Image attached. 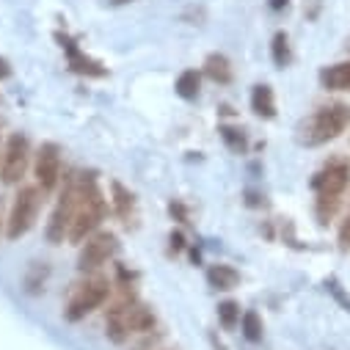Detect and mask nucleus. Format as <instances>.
Instances as JSON below:
<instances>
[{"instance_id": "f257e3e1", "label": "nucleus", "mask_w": 350, "mask_h": 350, "mask_svg": "<svg viewBox=\"0 0 350 350\" xmlns=\"http://www.w3.org/2000/svg\"><path fill=\"white\" fill-rule=\"evenodd\" d=\"M105 213H108V204L97 185V177L94 174H83L77 183V210H75V221L69 229V240L85 243L105 221Z\"/></svg>"}, {"instance_id": "f03ea898", "label": "nucleus", "mask_w": 350, "mask_h": 350, "mask_svg": "<svg viewBox=\"0 0 350 350\" xmlns=\"http://www.w3.org/2000/svg\"><path fill=\"white\" fill-rule=\"evenodd\" d=\"M350 124V105L345 103H334V105H325L320 108L317 113L309 116V122L304 124V144L309 146H320V144H328L334 138H339Z\"/></svg>"}, {"instance_id": "7ed1b4c3", "label": "nucleus", "mask_w": 350, "mask_h": 350, "mask_svg": "<svg viewBox=\"0 0 350 350\" xmlns=\"http://www.w3.org/2000/svg\"><path fill=\"white\" fill-rule=\"evenodd\" d=\"M39 207H42V191L36 185L20 188L17 196H14L12 213L6 218V237L9 240H20L23 234H28L33 229V224H36Z\"/></svg>"}, {"instance_id": "20e7f679", "label": "nucleus", "mask_w": 350, "mask_h": 350, "mask_svg": "<svg viewBox=\"0 0 350 350\" xmlns=\"http://www.w3.org/2000/svg\"><path fill=\"white\" fill-rule=\"evenodd\" d=\"M108 293H111V282L103 279V276L89 279L85 284H80V287L72 293V298H69V304H66V309H64L66 320H69V323H77V320H83L85 314H92L94 309H100V306L108 301Z\"/></svg>"}, {"instance_id": "39448f33", "label": "nucleus", "mask_w": 350, "mask_h": 350, "mask_svg": "<svg viewBox=\"0 0 350 350\" xmlns=\"http://www.w3.org/2000/svg\"><path fill=\"white\" fill-rule=\"evenodd\" d=\"M31 163V144L23 133H12L3 149V160H0V180L3 185H17Z\"/></svg>"}, {"instance_id": "423d86ee", "label": "nucleus", "mask_w": 350, "mask_h": 350, "mask_svg": "<svg viewBox=\"0 0 350 350\" xmlns=\"http://www.w3.org/2000/svg\"><path fill=\"white\" fill-rule=\"evenodd\" d=\"M75 210H77V183L69 180L58 204H55V210H53V215H50V224H47V240L50 243H64V237H69Z\"/></svg>"}, {"instance_id": "0eeeda50", "label": "nucleus", "mask_w": 350, "mask_h": 350, "mask_svg": "<svg viewBox=\"0 0 350 350\" xmlns=\"http://www.w3.org/2000/svg\"><path fill=\"white\" fill-rule=\"evenodd\" d=\"M119 251V243H116V234L111 232H97L92 234L89 240L83 243L80 248V256H77V268L85 273V271H97L103 268L105 262Z\"/></svg>"}, {"instance_id": "6e6552de", "label": "nucleus", "mask_w": 350, "mask_h": 350, "mask_svg": "<svg viewBox=\"0 0 350 350\" xmlns=\"http://www.w3.org/2000/svg\"><path fill=\"white\" fill-rule=\"evenodd\" d=\"M33 174H36V183L44 193L55 191L61 183V149L55 144H42L36 152V163H33Z\"/></svg>"}, {"instance_id": "1a4fd4ad", "label": "nucleus", "mask_w": 350, "mask_h": 350, "mask_svg": "<svg viewBox=\"0 0 350 350\" xmlns=\"http://www.w3.org/2000/svg\"><path fill=\"white\" fill-rule=\"evenodd\" d=\"M347 183H350V165L345 160H331L312 177V188L317 196H342Z\"/></svg>"}, {"instance_id": "9d476101", "label": "nucleus", "mask_w": 350, "mask_h": 350, "mask_svg": "<svg viewBox=\"0 0 350 350\" xmlns=\"http://www.w3.org/2000/svg\"><path fill=\"white\" fill-rule=\"evenodd\" d=\"M55 39H58L61 47L66 50V58H69V69H72V72L89 75V77H103V75H105V66H103L100 61H94V58L85 55V53L75 44V39H69V36H64V33H58Z\"/></svg>"}, {"instance_id": "9b49d317", "label": "nucleus", "mask_w": 350, "mask_h": 350, "mask_svg": "<svg viewBox=\"0 0 350 350\" xmlns=\"http://www.w3.org/2000/svg\"><path fill=\"white\" fill-rule=\"evenodd\" d=\"M105 328H108L111 342H116V345H122V342H127V339L133 336V328H130V320H127L124 301L116 304V306L108 312V317H105Z\"/></svg>"}, {"instance_id": "f8f14e48", "label": "nucleus", "mask_w": 350, "mask_h": 350, "mask_svg": "<svg viewBox=\"0 0 350 350\" xmlns=\"http://www.w3.org/2000/svg\"><path fill=\"white\" fill-rule=\"evenodd\" d=\"M320 83L328 92H350V61L331 64L320 72Z\"/></svg>"}, {"instance_id": "ddd939ff", "label": "nucleus", "mask_w": 350, "mask_h": 350, "mask_svg": "<svg viewBox=\"0 0 350 350\" xmlns=\"http://www.w3.org/2000/svg\"><path fill=\"white\" fill-rule=\"evenodd\" d=\"M251 111L262 119H273L276 116V97H273V89L268 83H259L254 85L251 92Z\"/></svg>"}, {"instance_id": "4468645a", "label": "nucleus", "mask_w": 350, "mask_h": 350, "mask_svg": "<svg viewBox=\"0 0 350 350\" xmlns=\"http://www.w3.org/2000/svg\"><path fill=\"white\" fill-rule=\"evenodd\" d=\"M204 75L213 80V83H221V85H226V83H232V64H229V58L224 55V53H210L207 55V61H204Z\"/></svg>"}, {"instance_id": "2eb2a0df", "label": "nucleus", "mask_w": 350, "mask_h": 350, "mask_svg": "<svg viewBox=\"0 0 350 350\" xmlns=\"http://www.w3.org/2000/svg\"><path fill=\"white\" fill-rule=\"evenodd\" d=\"M207 282L215 290H234L240 284V273L232 265H210L207 271Z\"/></svg>"}, {"instance_id": "dca6fc26", "label": "nucleus", "mask_w": 350, "mask_h": 350, "mask_svg": "<svg viewBox=\"0 0 350 350\" xmlns=\"http://www.w3.org/2000/svg\"><path fill=\"white\" fill-rule=\"evenodd\" d=\"M111 191H113V210H116V215L130 224V218L135 215V196L122 183H113Z\"/></svg>"}, {"instance_id": "f3484780", "label": "nucleus", "mask_w": 350, "mask_h": 350, "mask_svg": "<svg viewBox=\"0 0 350 350\" xmlns=\"http://www.w3.org/2000/svg\"><path fill=\"white\" fill-rule=\"evenodd\" d=\"M177 94L183 97V100H196L199 97V92H202V75L196 72V69H185L180 77H177Z\"/></svg>"}, {"instance_id": "a211bd4d", "label": "nucleus", "mask_w": 350, "mask_h": 350, "mask_svg": "<svg viewBox=\"0 0 350 350\" xmlns=\"http://www.w3.org/2000/svg\"><path fill=\"white\" fill-rule=\"evenodd\" d=\"M271 55H273V64H276L279 69H284V66L290 64L293 53H290V36H287L284 31H279V33L273 36V44H271Z\"/></svg>"}, {"instance_id": "6ab92c4d", "label": "nucleus", "mask_w": 350, "mask_h": 350, "mask_svg": "<svg viewBox=\"0 0 350 350\" xmlns=\"http://www.w3.org/2000/svg\"><path fill=\"white\" fill-rule=\"evenodd\" d=\"M221 138H224V144L232 149V152H237V154H243L245 149H248V141H245V133L243 130H237V127H229V124H224L221 130Z\"/></svg>"}, {"instance_id": "aec40b11", "label": "nucleus", "mask_w": 350, "mask_h": 350, "mask_svg": "<svg viewBox=\"0 0 350 350\" xmlns=\"http://www.w3.org/2000/svg\"><path fill=\"white\" fill-rule=\"evenodd\" d=\"M240 323H243V336L248 342H259L262 339V317L256 312H245Z\"/></svg>"}, {"instance_id": "412c9836", "label": "nucleus", "mask_w": 350, "mask_h": 350, "mask_svg": "<svg viewBox=\"0 0 350 350\" xmlns=\"http://www.w3.org/2000/svg\"><path fill=\"white\" fill-rule=\"evenodd\" d=\"M336 210H339V196H317V207H314V213H317L320 224H328V221L334 218Z\"/></svg>"}, {"instance_id": "4be33fe9", "label": "nucleus", "mask_w": 350, "mask_h": 350, "mask_svg": "<svg viewBox=\"0 0 350 350\" xmlns=\"http://www.w3.org/2000/svg\"><path fill=\"white\" fill-rule=\"evenodd\" d=\"M218 317H221V323H224L226 328H234V325L240 323V304H234V301L218 304Z\"/></svg>"}, {"instance_id": "5701e85b", "label": "nucleus", "mask_w": 350, "mask_h": 350, "mask_svg": "<svg viewBox=\"0 0 350 350\" xmlns=\"http://www.w3.org/2000/svg\"><path fill=\"white\" fill-rule=\"evenodd\" d=\"M339 243H342V248H350V218L345 221V226L339 232Z\"/></svg>"}, {"instance_id": "b1692460", "label": "nucleus", "mask_w": 350, "mask_h": 350, "mask_svg": "<svg viewBox=\"0 0 350 350\" xmlns=\"http://www.w3.org/2000/svg\"><path fill=\"white\" fill-rule=\"evenodd\" d=\"M12 75V64L3 58V55H0V80H6Z\"/></svg>"}, {"instance_id": "393cba45", "label": "nucleus", "mask_w": 350, "mask_h": 350, "mask_svg": "<svg viewBox=\"0 0 350 350\" xmlns=\"http://www.w3.org/2000/svg\"><path fill=\"white\" fill-rule=\"evenodd\" d=\"M290 6V0H268V9L271 12H282V9H287Z\"/></svg>"}, {"instance_id": "a878e982", "label": "nucleus", "mask_w": 350, "mask_h": 350, "mask_svg": "<svg viewBox=\"0 0 350 350\" xmlns=\"http://www.w3.org/2000/svg\"><path fill=\"white\" fill-rule=\"evenodd\" d=\"M183 245H185V243H183V234H180V232H171V248L180 251Z\"/></svg>"}, {"instance_id": "bb28decb", "label": "nucleus", "mask_w": 350, "mask_h": 350, "mask_svg": "<svg viewBox=\"0 0 350 350\" xmlns=\"http://www.w3.org/2000/svg\"><path fill=\"white\" fill-rule=\"evenodd\" d=\"M3 226H6V218H3V202H0V232H3Z\"/></svg>"}, {"instance_id": "cd10ccee", "label": "nucleus", "mask_w": 350, "mask_h": 350, "mask_svg": "<svg viewBox=\"0 0 350 350\" xmlns=\"http://www.w3.org/2000/svg\"><path fill=\"white\" fill-rule=\"evenodd\" d=\"M113 6H124V3H130V0H111Z\"/></svg>"}]
</instances>
